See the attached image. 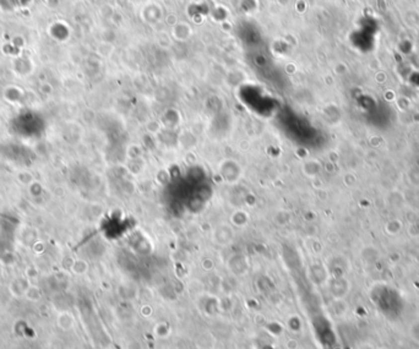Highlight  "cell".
<instances>
[{
	"instance_id": "6da1fadb",
	"label": "cell",
	"mask_w": 419,
	"mask_h": 349,
	"mask_svg": "<svg viewBox=\"0 0 419 349\" xmlns=\"http://www.w3.org/2000/svg\"><path fill=\"white\" fill-rule=\"evenodd\" d=\"M74 322H75L74 321V317L68 313L60 314V315L57 317L58 327H59L60 330H63V331H68V330H70L71 327L74 326Z\"/></svg>"
}]
</instances>
